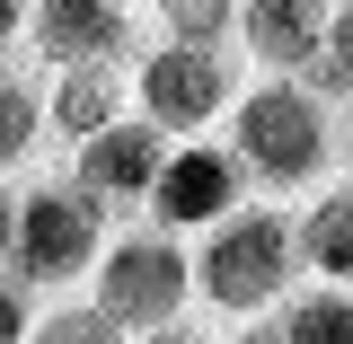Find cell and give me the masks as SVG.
<instances>
[{"instance_id": "4fadbf2b", "label": "cell", "mask_w": 353, "mask_h": 344, "mask_svg": "<svg viewBox=\"0 0 353 344\" xmlns=\"http://www.w3.org/2000/svg\"><path fill=\"white\" fill-rule=\"evenodd\" d=\"M283 344H353V292L336 283H301L292 301H283Z\"/></svg>"}, {"instance_id": "277c9868", "label": "cell", "mask_w": 353, "mask_h": 344, "mask_svg": "<svg viewBox=\"0 0 353 344\" xmlns=\"http://www.w3.org/2000/svg\"><path fill=\"white\" fill-rule=\"evenodd\" d=\"M248 53L239 44H141L132 62V115L159 124L168 141H212V124H230V106L248 97Z\"/></svg>"}, {"instance_id": "8fae6325", "label": "cell", "mask_w": 353, "mask_h": 344, "mask_svg": "<svg viewBox=\"0 0 353 344\" xmlns=\"http://www.w3.org/2000/svg\"><path fill=\"white\" fill-rule=\"evenodd\" d=\"M292 239H301L309 283H336V292H353V176H327V185L309 194L301 212H292Z\"/></svg>"}, {"instance_id": "3957f363", "label": "cell", "mask_w": 353, "mask_h": 344, "mask_svg": "<svg viewBox=\"0 0 353 344\" xmlns=\"http://www.w3.org/2000/svg\"><path fill=\"white\" fill-rule=\"evenodd\" d=\"M106 239H115V212L80 194L71 176H36V185H18V230H9V265L0 274H18L27 292H88V274L106 256Z\"/></svg>"}, {"instance_id": "e0dca14e", "label": "cell", "mask_w": 353, "mask_h": 344, "mask_svg": "<svg viewBox=\"0 0 353 344\" xmlns=\"http://www.w3.org/2000/svg\"><path fill=\"white\" fill-rule=\"evenodd\" d=\"M36 292H27V283H18V274H0V344H27L36 336Z\"/></svg>"}, {"instance_id": "7402d4cb", "label": "cell", "mask_w": 353, "mask_h": 344, "mask_svg": "<svg viewBox=\"0 0 353 344\" xmlns=\"http://www.w3.org/2000/svg\"><path fill=\"white\" fill-rule=\"evenodd\" d=\"M345 176H353V115H345Z\"/></svg>"}, {"instance_id": "52a82bcc", "label": "cell", "mask_w": 353, "mask_h": 344, "mask_svg": "<svg viewBox=\"0 0 353 344\" xmlns=\"http://www.w3.org/2000/svg\"><path fill=\"white\" fill-rule=\"evenodd\" d=\"M141 27H132V0H36V27H27V53L36 71H132L141 62Z\"/></svg>"}, {"instance_id": "7c38bea8", "label": "cell", "mask_w": 353, "mask_h": 344, "mask_svg": "<svg viewBox=\"0 0 353 344\" xmlns=\"http://www.w3.org/2000/svg\"><path fill=\"white\" fill-rule=\"evenodd\" d=\"M44 141H53V115H44V71H36V62H0V176L18 185V168H36Z\"/></svg>"}, {"instance_id": "2e32d148", "label": "cell", "mask_w": 353, "mask_h": 344, "mask_svg": "<svg viewBox=\"0 0 353 344\" xmlns=\"http://www.w3.org/2000/svg\"><path fill=\"white\" fill-rule=\"evenodd\" d=\"M27 344H132V336L88 301V292H71V301H53V309L36 318V336H27Z\"/></svg>"}, {"instance_id": "ac0fdd59", "label": "cell", "mask_w": 353, "mask_h": 344, "mask_svg": "<svg viewBox=\"0 0 353 344\" xmlns=\"http://www.w3.org/2000/svg\"><path fill=\"white\" fill-rule=\"evenodd\" d=\"M27 27H36V0H0V62L27 53Z\"/></svg>"}, {"instance_id": "9a60e30c", "label": "cell", "mask_w": 353, "mask_h": 344, "mask_svg": "<svg viewBox=\"0 0 353 344\" xmlns=\"http://www.w3.org/2000/svg\"><path fill=\"white\" fill-rule=\"evenodd\" d=\"M309 88L353 115V0H336V18H327V44H318V62H309Z\"/></svg>"}, {"instance_id": "6da1fadb", "label": "cell", "mask_w": 353, "mask_h": 344, "mask_svg": "<svg viewBox=\"0 0 353 344\" xmlns=\"http://www.w3.org/2000/svg\"><path fill=\"white\" fill-rule=\"evenodd\" d=\"M230 150H239V168L256 185V203H309L327 176H345V115L318 97L309 80H248V97L230 106V132H221Z\"/></svg>"}, {"instance_id": "30bf717a", "label": "cell", "mask_w": 353, "mask_h": 344, "mask_svg": "<svg viewBox=\"0 0 353 344\" xmlns=\"http://www.w3.org/2000/svg\"><path fill=\"white\" fill-rule=\"evenodd\" d=\"M44 115H53V141L80 150L97 132H115L132 115V71H44Z\"/></svg>"}, {"instance_id": "8992f818", "label": "cell", "mask_w": 353, "mask_h": 344, "mask_svg": "<svg viewBox=\"0 0 353 344\" xmlns=\"http://www.w3.org/2000/svg\"><path fill=\"white\" fill-rule=\"evenodd\" d=\"M256 203V185H248V168H239V150L230 141H176L168 150V176H159V194H150V212L168 239H203V230H221L230 212H248Z\"/></svg>"}, {"instance_id": "44dd1931", "label": "cell", "mask_w": 353, "mask_h": 344, "mask_svg": "<svg viewBox=\"0 0 353 344\" xmlns=\"http://www.w3.org/2000/svg\"><path fill=\"white\" fill-rule=\"evenodd\" d=\"M132 344H212V336H203V327L185 318V327H159V336H132Z\"/></svg>"}, {"instance_id": "9c48e42d", "label": "cell", "mask_w": 353, "mask_h": 344, "mask_svg": "<svg viewBox=\"0 0 353 344\" xmlns=\"http://www.w3.org/2000/svg\"><path fill=\"white\" fill-rule=\"evenodd\" d=\"M327 18L336 0H248L239 9V53L265 80H309L318 44H327Z\"/></svg>"}, {"instance_id": "5b68a950", "label": "cell", "mask_w": 353, "mask_h": 344, "mask_svg": "<svg viewBox=\"0 0 353 344\" xmlns=\"http://www.w3.org/2000/svg\"><path fill=\"white\" fill-rule=\"evenodd\" d=\"M88 301L106 309L124 336L185 327V309H194V247L168 239L159 221H124V230L106 239L97 274H88Z\"/></svg>"}, {"instance_id": "7a4b0ae2", "label": "cell", "mask_w": 353, "mask_h": 344, "mask_svg": "<svg viewBox=\"0 0 353 344\" xmlns=\"http://www.w3.org/2000/svg\"><path fill=\"white\" fill-rule=\"evenodd\" d=\"M301 239H292V212L283 203H248V212H230L221 230L194 239V301L230 318V327H248L265 309H283L301 292Z\"/></svg>"}, {"instance_id": "ba28073f", "label": "cell", "mask_w": 353, "mask_h": 344, "mask_svg": "<svg viewBox=\"0 0 353 344\" xmlns=\"http://www.w3.org/2000/svg\"><path fill=\"white\" fill-rule=\"evenodd\" d=\"M168 132L159 124H141V115H124L115 132H97V141H80L71 150V185L80 194H97L106 212H150V194H159V176H168Z\"/></svg>"}, {"instance_id": "5bb4252c", "label": "cell", "mask_w": 353, "mask_h": 344, "mask_svg": "<svg viewBox=\"0 0 353 344\" xmlns=\"http://www.w3.org/2000/svg\"><path fill=\"white\" fill-rule=\"evenodd\" d=\"M239 9L248 0H150L159 44H239Z\"/></svg>"}, {"instance_id": "d6986e66", "label": "cell", "mask_w": 353, "mask_h": 344, "mask_svg": "<svg viewBox=\"0 0 353 344\" xmlns=\"http://www.w3.org/2000/svg\"><path fill=\"white\" fill-rule=\"evenodd\" d=\"M212 344H283V327H274V318H248V327H221Z\"/></svg>"}, {"instance_id": "ffe728a7", "label": "cell", "mask_w": 353, "mask_h": 344, "mask_svg": "<svg viewBox=\"0 0 353 344\" xmlns=\"http://www.w3.org/2000/svg\"><path fill=\"white\" fill-rule=\"evenodd\" d=\"M9 230H18V185L0 176V265H9Z\"/></svg>"}]
</instances>
